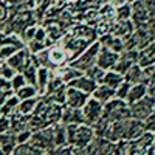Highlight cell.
<instances>
[{
  "label": "cell",
  "mask_w": 155,
  "mask_h": 155,
  "mask_svg": "<svg viewBox=\"0 0 155 155\" xmlns=\"http://www.w3.org/2000/svg\"><path fill=\"white\" fill-rule=\"evenodd\" d=\"M130 118L129 113V104L126 101H121L118 98H113L104 104L102 110V120L106 121H118V120H126Z\"/></svg>",
  "instance_id": "obj_1"
},
{
  "label": "cell",
  "mask_w": 155,
  "mask_h": 155,
  "mask_svg": "<svg viewBox=\"0 0 155 155\" xmlns=\"http://www.w3.org/2000/svg\"><path fill=\"white\" fill-rule=\"evenodd\" d=\"M99 48H101L99 41L93 42L92 45H88L76 59H73L70 62V65H73L74 68H78L79 71L84 73L87 68H90L92 65L96 64V58H98V53H99Z\"/></svg>",
  "instance_id": "obj_2"
},
{
  "label": "cell",
  "mask_w": 155,
  "mask_h": 155,
  "mask_svg": "<svg viewBox=\"0 0 155 155\" xmlns=\"http://www.w3.org/2000/svg\"><path fill=\"white\" fill-rule=\"evenodd\" d=\"M153 110H155V101L152 98H149L147 95L144 98H141L140 101L134 102V104H129L130 118L140 120V121H144Z\"/></svg>",
  "instance_id": "obj_3"
},
{
  "label": "cell",
  "mask_w": 155,
  "mask_h": 155,
  "mask_svg": "<svg viewBox=\"0 0 155 155\" xmlns=\"http://www.w3.org/2000/svg\"><path fill=\"white\" fill-rule=\"evenodd\" d=\"M102 110H104V104L99 102L98 99H95L93 96H90L85 104L82 106L81 112H82V116H84V121L90 126L96 124L101 118H102Z\"/></svg>",
  "instance_id": "obj_4"
},
{
  "label": "cell",
  "mask_w": 155,
  "mask_h": 155,
  "mask_svg": "<svg viewBox=\"0 0 155 155\" xmlns=\"http://www.w3.org/2000/svg\"><path fill=\"white\" fill-rule=\"evenodd\" d=\"M95 137H96L95 130L90 124H87V123L76 124L74 137H73V141H71V147H87L90 143H92V140Z\"/></svg>",
  "instance_id": "obj_5"
},
{
  "label": "cell",
  "mask_w": 155,
  "mask_h": 155,
  "mask_svg": "<svg viewBox=\"0 0 155 155\" xmlns=\"http://www.w3.org/2000/svg\"><path fill=\"white\" fill-rule=\"evenodd\" d=\"M116 143L104 138V137H95L85 149L88 155H115Z\"/></svg>",
  "instance_id": "obj_6"
},
{
  "label": "cell",
  "mask_w": 155,
  "mask_h": 155,
  "mask_svg": "<svg viewBox=\"0 0 155 155\" xmlns=\"http://www.w3.org/2000/svg\"><path fill=\"white\" fill-rule=\"evenodd\" d=\"M48 68L50 70H56L59 67H64L70 64V59H68V54L67 51L64 50L62 45H51L48 47Z\"/></svg>",
  "instance_id": "obj_7"
},
{
  "label": "cell",
  "mask_w": 155,
  "mask_h": 155,
  "mask_svg": "<svg viewBox=\"0 0 155 155\" xmlns=\"http://www.w3.org/2000/svg\"><path fill=\"white\" fill-rule=\"evenodd\" d=\"M138 58H140V51L138 50H124L123 53H120L118 61H116L115 67L112 70L118 71L124 76V73L130 68L134 64H138Z\"/></svg>",
  "instance_id": "obj_8"
},
{
  "label": "cell",
  "mask_w": 155,
  "mask_h": 155,
  "mask_svg": "<svg viewBox=\"0 0 155 155\" xmlns=\"http://www.w3.org/2000/svg\"><path fill=\"white\" fill-rule=\"evenodd\" d=\"M130 8H132V17H130V20L134 22L135 28L144 27V25L150 20L149 11H147L146 5L143 3V0H135V2H132Z\"/></svg>",
  "instance_id": "obj_9"
},
{
  "label": "cell",
  "mask_w": 155,
  "mask_h": 155,
  "mask_svg": "<svg viewBox=\"0 0 155 155\" xmlns=\"http://www.w3.org/2000/svg\"><path fill=\"white\" fill-rule=\"evenodd\" d=\"M30 59H31V53L28 51L27 47H23V48H19L16 53L12 54V56H9L5 62L8 64L11 68H14L17 73H20V71L23 70V67L28 64Z\"/></svg>",
  "instance_id": "obj_10"
},
{
  "label": "cell",
  "mask_w": 155,
  "mask_h": 155,
  "mask_svg": "<svg viewBox=\"0 0 155 155\" xmlns=\"http://www.w3.org/2000/svg\"><path fill=\"white\" fill-rule=\"evenodd\" d=\"M118 53L109 50L107 47H102L99 48V53H98V58H96V65L101 67L102 70H112L115 67L116 61H118Z\"/></svg>",
  "instance_id": "obj_11"
},
{
  "label": "cell",
  "mask_w": 155,
  "mask_h": 155,
  "mask_svg": "<svg viewBox=\"0 0 155 155\" xmlns=\"http://www.w3.org/2000/svg\"><path fill=\"white\" fill-rule=\"evenodd\" d=\"M88 98H90V95L67 85V98H65V104L64 106H68V107H73V109H82V106L85 104V101Z\"/></svg>",
  "instance_id": "obj_12"
},
{
  "label": "cell",
  "mask_w": 155,
  "mask_h": 155,
  "mask_svg": "<svg viewBox=\"0 0 155 155\" xmlns=\"http://www.w3.org/2000/svg\"><path fill=\"white\" fill-rule=\"evenodd\" d=\"M61 123L64 126H67V124H82L85 121H84L81 109H73V107H68V106H62Z\"/></svg>",
  "instance_id": "obj_13"
},
{
  "label": "cell",
  "mask_w": 155,
  "mask_h": 155,
  "mask_svg": "<svg viewBox=\"0 0 155 155\" xmlns=\"http://www.w3.org/2000/svg\"><path fill=\"white\" fill-rule=\"evenodd\" d=\"M98 41L102 47H107L109 50L115 51V53H123L124 51V41L121 37H116L113 36L112 33H106V34H102L98 37Z\"/></svg>",
  "instance_id": "obj_14"
},
{
  "label": "cell",
  "mask_w": 155,
  "mask_h": 155,
  "mask_svg": "<svg viewBox=\"0 0 155 155\" xmlns=\"http://www.w3.org/2000/svg\"><path fill=\"white\" fill-rule=\"evenodd\" d=\"M67 85H68V87H73V88H78V90H81V92H84V93H87V95L92 96V93L95 92V88H96L98 84H96L95 81H92L90 78H87V76L82 73L81 76H78V78H74L73 81H70Z\"/></svg>",
  "instance_id": "obj_15"
},
{
  "label": "cell",
  "mask_w": 155,
  "mask_h": 155,
  "mask_svg": "<svg viewBox=\"0 0 155 155\" xmlns=\"http://www.w3.org/2000/svg\"><path fill=\"white\" fill-rule=\"evenodd\" d=\"M134 31H135V25L132 20H115V23H112V28H110V33L113 36L121 39H126Z\"/></svg>",
  "instance_id": "obj_16"
},
{
  "label": "cell",
  "mask_w": 155,
  "mask_h": 155,
  "mask_svg": "<svg viewBox=\"0 0 155 155\" xmlns=\"http://www.w3.org/2000/svg\"><path fill=\"white\" fill-rule=\"evenodd\" d=\"M16 146H17L16 132L8 130V132L0 134V147H2V150H3L5 155H11L12 150L16 149Z\"/></svg>",
  "instance_id": "obj_17"
},
{
  "label": "cell",
  "mask_w": 155,
  "mask_h": 155,
  "mask_svg": "<svg viewBox=\"0 0 155 155\" xmlns=\"http://www.w3.org/2000/svg\"><path fill=\"white\" fill-rule=\"evenodd\" d=\"M146 95H147V84H144V82L132 84L130 88H129V93H127L126 102H127V104H134V102L140 101L141 98H144Z\"/></svg>",
  "instance_id": "obj_18"
},
{
  "label": "cell",
  "mask_w": 155,
  "mask_h": 155,
  "mask_svg": "<svg viewBox=\"0 0 155 155\" xmlns=\"http://www.w3.org/2000/svg\"><path fill=\"white\" fill-rule=\"evenodd\" d=\"M51 78V70L47 67H39L37 68V76H36V88H37V93L39 96H44L47 92V85L48 81Z\"/></svg>",
  "instance_id": "obj_19"
},
{
  "label": "cell",
  "mask_w": 155,
  "mask_h": 155,
  "mask_svg": "<svg viewBox=\"0 0 155 155\" xmlns=\"http://www.w3.org/2000/svg\"><path fill=\"white\" fill-rule=\"evenodd\" d=\"M124 81L130 82V84H137V82H144V84H147L144 70H143V67H141V65H138V64H134V65L124 73Z\"/></svg>",
  "instance_id": "obj_20"
},
{
  "label": "cell",
  "mask_w": 155,
  "mask_h": 155,
  "mask_svg": "<svg viewBox=\"0 0 155 155\" xmlns=\"http://www.w3.org/2000/svg\"><path fill=\"white\" fill-rule=\"evenodd\" d=\"M92 96L95 99H98L99 102H102V104H106L107 101L113 99L115 98V90L106 84H98L96 88H95V92L92 93Z\"/></svg>",
  "instance_id": "obj_21"
},
{
  "label": "cell",
  "mask_w": 155,
  "mask_h": 155,
  "mask_svg": "<svg viewBox=\"0 0 155 155\" xmlns=\"http://www.w3.org/2000/svg\"><path fill=\"white\" fill-rule=\"evenodd\" d=\"M123 82H124V76L121 73L115 71V70H106L101 84H106V85H109V87H112L115 90L116 87H120Z\"/></svg>",
  "instance_id": "obj_22"
},
{
  "label": "cell",
  "mask_w": 155,
  "mask_h": 155,
  "mask_svg": "<svg viewBox=\"0 0 155 155\" xmlns=\"http://www.w3.org/2000/svg\"><path fill=\"white\" fill-rule=\"evenodd\" d=\"M9 118H11V130L12 132L17 134V132H22L25 129H28V116H23L19 112H16Z\"/></svg>",
  "instance_id": "obj_23"
},
{
  "label": "cell",
  "mask_w": 155,
  "mask_h": 155,
  "mask_svg": "<svg viewBox=\"0 0 155 155\" xmlns=\"http://www.w3.org/2000/svg\"><path fill=\"white\" fill-rule=\"evenodd\" d=\"M41 96H36V98H30V99H22L19 102V107H17V112L23 116H30L33 115V112L36 110V106H37V101Z\"/></svg>",
  "instance_id": "obj_24"
},
{
  "label": "cell",
  "mask_w": 155,
  "mask_h": 155,
  "mask_svg": "<svg viewBox=\"0 0 155 155\" xmlns=\"http://www.w3.org/2000/svg\"><path fill=\"white\" fill-rule=\"evenodd\" d=\"M44 96H47L51 102H54V104L64 106L65 104V98H67V85L64 84V85L58 87L56 90H53V92H50V93H47Z\"/></svg>",
  "instance_id": "obj_25"
},
{
  "label": "cell",
  "mask_w": 155,
  "mask_h": 155,
  "mask_svg": "<svg viewBox=\"0 0 155 155\" xmlns=\"http://www.w3.org/2000/svg\"><path fill=\"white\" fill-rule=\"evenodd\" d=\"M37 64L33 61V58L28 61V64L23 67V70L20 71L23 76H25V79H27V82L28 84H33V85H36V76H37Z\"/></svg>",
  "instance_id": "obj_26"
},
{
  "label": "cell",
  "mask_w": 155,
  "mask_h": 155,
  "mask_svg": "<svg viewBox=\"0 0 155 155\" xmlns=\"http://www.w3.org/2000/svg\"><path fill=\"white\" fill-rule=\"evenodd\" d=\"M113 16H115V20H130V17H132L130 3H123V5L115 6Z\"/></svg>",
  "instance_id": "obj_27"
},
{
  "label": "cell",
  "mask_w": 155,
  "mask_h": 155,
  "mask_svg": "<svg viewBox=\"0 0 155 155\" xmlns=\"http://www.w3.org/2000/svg\"><path fill=\"white\" fill-rule=\"evenodd\" d=\"M19 98L16 95H12L9 96L6 101H5V104L3 106H0V109H2V115H6V116H11V115H14L17 112V107H19Z\"/></svg>",
  "instance_id": "obj_28"
},
{
  "label": "cell",
  "mask_w": 155,
  "mask_h": 155,
  "mask_svg": "<svg viewBox=\"0 0 155 155\" xmlns=\"http://www.w3.org/2000/svg\"><path fill=\"white\" fill-rule=\"evenodd\" d=\"M14 95L19 98V101H22V99H30V98H36V96H39V93H37V88H36V85H33V84H27V85H23L22 88L16 90Z\"/></svg>",
  "instance_id": "obj_29"
},
{
  "label": "cell",
  "mask_w": 155,
  "mask_h": 155,
  "mask_svg": "<svg viewBox=\"0 0 155 155\" xmlns=\"http://www.w3.org/2000/svg\"><path fill=\"white\" fill-rule=\"evenodd\" d=\"M11 155H44V152L31 146L30 143H25V144H17Z\"/></svg>",
  "instance_id": "obj_30"
},
{
  "label": "cell",
  "mask_w": 155,
  "mask_h": 155,
  "mask_svg": "<svg viewBox=\"0 0 155 155\" xmlns=\"http://www.w3.org/2000/svg\"><path fill=\"white\" fill-rule=\"evenodd\" d=\"M45 31H47L48 41H59V39L64 36L62 27L59 23H56V22H50V25L45 27Z\"/></svg>",
  "instance_id": "obj_31"
},
{
  "label": "cell",
  "mask_w": 155,
  "mask_h": 155,
  "mask_svg": "<svg viewBox=\"0 0 155 155\" xmlns=\"http://www.w3.org/2000/svg\"><path fill=\"white\" fill-rule=\"evenodd\" d=\"M19 48H23L22 45L16 44H0V62H5L9 56H12Z\"/></svg>",
  "instance_id": "obj_32"
},
{
  "label": "cell",
  "mask_w": 155,
  "mask_h": 155,
  "mask_svg": "<svg viewBox=\"0 0 155 155\" xmlns=\"http://www.w3.org/2000/svg\"><path fill=\"white\" fill-rule=\"evenodd\" d=\"M104 73H106V70H102L101 67H98L96 64H95V65H92L90 68H87V70L84 71V74H85L87 78H90L92 81H95L96 84H101V82H102V78H104Z\"/></svg>",
  "instance_id": "obj_33"
},
{
  "label": "cell",
  "mask_w": 155,
  "mask_h": 155,
  "mask_svg": "<svg viewBox=\"0 0 155 155\" xmlns=\"http://www.w3.org/2000/svg\"><path fill=\"white\" fill-rule=\"evenodd\" d=\"M25 47L28 48V51H30L31 54H36V53H39V51H44V50H47L48 47H51V44L42 42V41H31V42H28Z\"/></svg>",
  "instance_id": "obj_34"
},
{
  "label": "cell",
  "mask_w": 155,
  "mask_h": 155,
  "mask_svg": "<svg viewBox=\"0 0 155 155\" xmlns=\"http://www.w3.org/2000/svg\"><path fill=\"white\" fill-rule=\"evenodd\" d=\"M27 79H25V76L22 73H16L14 76L11 78V88H12V92H16V90L22 88L23 85H27Z\"/></svg>",
  "instance_id": "obj_35"
},
{
  "label": "cell",
  "mask_w": 155,
  "mask_h": 155,
  "mask_svg": "<svg viewBox=\"0 0 155 155\" xmlns=\"http://www.w3.org/2000/svg\"><path fill=\"white\" fill-rule=\"evenodd\" d=\"M130 82H127V81H124L120 87H116L115 88V98H118V99H121V101H126V98H127V93H129V88H130Z\"/></svg>",
  "instance_id": "obj_36"
},
{
  "label": "cell",
  "mask_w": 155,
  "mask_h": 155,
  "mask_svg": "<svg viewBox=\"0 0 155 155\" xmlns=\"http://www.w3.org/2000/svg\"><path fill=\"white\" fill-rule=\"evenodd\" d=\"M16 73L17 71L14 68H11L6 62H0V76H2V78H6V79L11 81V78L14 76Z\"/></svg>",
  "instance_id": "obj_37"
},
{
  "label": "cell",
  "mask_w": 155,
  "mask_h": 155,
  "mask_svg": "<svg viewBox=\"0 0 155 155\" xmlns=\"http://www.w3.org/2000/svg\"><path fill=\"white\" fill-rule=\"evenodd\" d=\"M31 135H33V130H30V129H25V130H22V132H17V134H16V137H17V144L30 143Z\"/></svg>",
  "instance_id": "obj_38"
},
{
  "label": "cell",
  "mask_w": 155,
  "mask_h": 155,
  "mask_svg": "<svg viewBox=\"0 0 155 155\" xmlns=\"http://www.w3.org/2000/svg\"><path fill=\"white\" fill-rule=\"evenodd\" d=\"M143 123H144L146 132H152V134H155V110L147 116V118H146Z\"/></svg>",
  "instance_id": "obj_39"
},
{
  "label": "cell",
  "mask_w": 155,
  "mask_h": 155,
  "mask_svg": "<svg viewBox=\"0 0 155 155\" xmlns=\"http://www.w3.org/2000/svg\"><path fill=\"white\" fill-rule=\"evenodd\" d=\"M71 153H73L71 146H59V147H54L48 155H71Z\"/></svg>",
  "instance_id": "obj_40"
},
{
  "label": "cell",
  "mask_w": 155,
  "mask_h": 155,
  "mask_svg": "<svg viewBox=\"0 0 155 155\" xmlns=\"http://www.w3.org/2000/svg\"><path fill=\"white\" fill-rule=\"evenodd\" d=\"M11 130V118L6 115H0V134Z\"/></svg>",
  "instance_id": "obj_41"
},
{
  "label": "cell",
  "mask_w": 155,
  "mask_h": 155,
  "mask_svg": "<svg viewBox=\"0 0 155 155\" xmlns=\"http://www.w3.org/2000/svg\"><path fill=\"white\" fill-rule=\"evenodd\" d=\"M143 3L146 5L150 19H155V0H143Z\"/></svg>",
  "instance_id": "obj_42"
},
{
  "label": "cell",
  "mask_w": 155,
  "mask_h": 155,
  "mask_svg": "<svg viewBox=\"0 0 155 155\" xmlns=\"http://www.w3.org/2000/svg\"><path fill=\"white\" fill-rule=\"evenodd\" d=\"M14 95V92L12 90H0V106H3L5 104V101Z\"/></svg>",
  "instance_id": "obj_43"
},
{
  "label": "cell",
  "mask_w": 155,
  "mask_h": 155,
  "mask_svg": "<svg viewBox=\"0 0 155 155\" xmlns=\"http://www.w3.org/2000/svg\"><path fill=\"white\" fill-rule=\"evenodd\" d=\"M0 90H12L11 88V81L0 76Z\"/></svg>",
  "instance_id": "obj_44"
},
{
  "label": "cell",
  "mask_w": 155,
  "mask_h": 155,
  "mask_svg": "<svg viewBox=\"0 0 155 155\" xmlns=\"http://www.w3.org/2000/svg\"><path fill=\"white\" fill-rule=\"evenodd\" d=\"M147 96L152 98V99L155 101V82L147 84Z\"/></svg>",
  "instance_id": "obj_45"
},
{
  "label": "cell",
  "mask_w": 155,
  "mask_h": 155,
  "mask_svg": "<svg viewBox=\"0 0 155 155\" xmlns=\"http://www.w3.org/2000/svg\"><path fill=\"white\" fill-rule=\"evenodd\" d=\"M5 22H6V9L3 6H0V28L3 27Z\"/></svg>",
  "instance_id": "obj_46"
},
{
  "label": "cell",
  "mask_w": 155,
  "mask_h": 155,
  "mask_svg": "<svg viewBox=\"0 0 155 155\" xmlns=\"http://www.w3.org/2000/svg\"><path fill=\"white\" fill-rule=\"evenodd\" d=\"M110 2H112V6H118L124 3V0H110Z\"/></svg>",
  "instance_id": "obj_47"
},
{
  "label": "cell",
  "mask_w": 155,
  "mask_h": 155,
  "mask_svg": "<svg viewBox=\"0 0 155 155\" xmlns=\"http://www.w3.org/2000/svg\"><path fill=\"white\" fill-rule=\"evenodd\" d=\"M132 2H135V0H124V3H132Z\"/></svg>",
  "instance_id": "obj_48"
},
{
  "label": "cell",
  "mask_w": 155,
  "mask_h": 155,
  "mask_svg": "<svg viewBox=\"0 0 155 155\" xmlns=\"http://www.w3.org/2000/svg\"><path fill=\"white\" fill-rule=\"evenodd\" d=\"M0 155H5V153H3V150H2V147H0Z\"/></svg>",
  "instance_id": "obj_49"
},
{
  "label": "cell",
  "mask_w": 155,
  "mask_h": 155,
  "mask_svg": "<svg viewBox=\"0 0 155 155\" xmlns=\"http://www.w3.org/2000/svg\"><path fill=\"white\" fill-rule=\"evenodd\" d=\"M0 115H2V109H0Z\"/></svg>",
  "instance_id": "obj_50"
},
{
  "label": "cell",
  "mask_w": 155,
  "mask_h": 155,
  "mask_svg": "<svg viewBox=\"0 0 155 155\" xmlns=\"http://www.w3.org/2000/svg\"><path fill=\"white\" fill-rule=\"evenodd\" d=\"M44 155H48V153H44Z\"/></svg>",
  "instance_id": "obj_51"
}]
</instances>
